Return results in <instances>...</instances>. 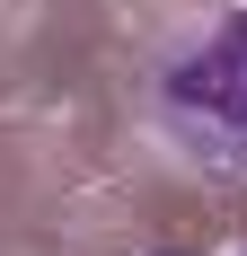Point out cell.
I'll return each instance as SVG.
<instances>
[{"label":"cell","mask_w":247,"mask_h":256,"mask_svg":"<svg viewBox=\"0 0 247 256\" xmlns=\"http://www.w3.org/2000/svg\"><path fill=\"white\" fill-rule=\"evenodd\" d=\"M150 115H159V132H168L186 159L221 168V177H247V0L221 9V18L159 71Z\"/></svg>","instance_id":"6da1fadb"},{"label":"cell","mask_w":247,"mask_h":256,"mask_svg":"<svg viewBox=\"0 0 247 256\" xmlns=\"http://www.w3.org/2000/svg\"><path fill=\"white\" fill-rule=\"evenodd\" d=\"M159 256H186V248H159Z\"/></svg>","instance_id":"7a4b0ae2"}]
</instances>
